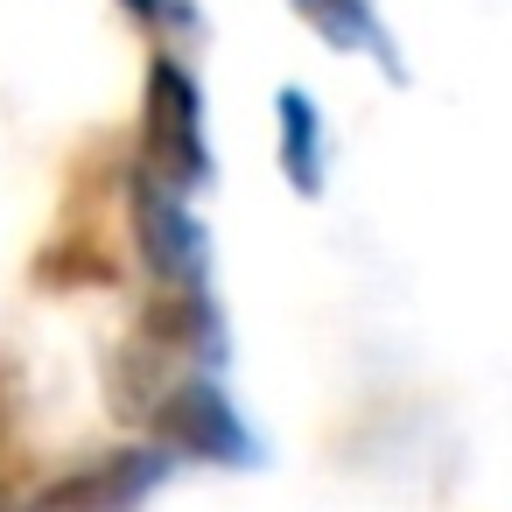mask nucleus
<instances>
[{"mask_svg": "<svg viewBox=\"0 0 512 512\" xmlns=\"http://www.w3.org/2000/svg\"><path fill=\"white\" fill-rule=\"evenodd\" d=\"M127 211H134L141 267H148L169 295H176V288H204V274H211V239H204L190 197L169 190L162 176H148V169L134 162V176H127Z\"/></svg>", "mask_w": 512, "mask_h": 512, "instance_id": "f03ea898", "label": "nucleus"}, {"mask_svg": "<svg viewBox=\"0 0 512 512\" xmlns=\"http://www.w3.org/2000/svg\"><path fill=\"white\" fill-rule=\"evenodd\" d=\"M148 414H155V428H162L176 449H190V456H204V463H253V435H246V421L232 414V400H225L211 379H183V386L169 379Z\"/></svg>", "mask_w": 512, "mask_h": 512, "instance_id": "7ed1b4c3", "label": "nucleus"}, {"mask_svg": "<svg viewBox=\"0 0 512 512\" xmlns=\"http://www.w3.org/2000/svg\"><path fill=\"white\" fill-rule=\"evenodd\" d=\"M0 512H8V505H0Z\"/></svg>", "mask_w": 512, "mask_h": 512, "instance_id": "6e6552de", "label": "nucleus"}, {"mask_svg": "<svg viewBox=\"0 0 512 512\" xmlns=\"http://www.w3.org/2000/svg\"><path fill=\"white\" fill-rule=\"evenodd\" d=\"M162 477H169V463H162L155 449H113V456H99V463H85V470L57 477V484L36 498V512H127V505L148 498Z\"/></svg>", "mask_w": 512, "mask_h": 512, "instance_id": "20e7f679", "label": "nucleus"}, {"mask_svg": "<svg viewBox=\"0 0 512 512\" xmlns=\"http://www.w3.org/2000/svg\"><path fill=\"white\" fill-rule=\"evenodd\" d=\"M274 127H281V176L302 197H323V113H316V99L302 85H281Z\"/></svg>", "mask_w": 512, "mask_h": 512, "instance_id": "39448f33", "label": "nucleus"}, {"mask_svg": "<svg viewBox=\"0 0 512 512\" xmlns=\"http://www.w3.org/2000/svg\"><path fill=\"white\" fill-rule=\"evenodd\" d=\"M288 8L330 43V50H372L379 57V71L386 78H400V57H393V43H386V29H379V15H372V0H288Z\"/></svg>", "mask_w": 512, "mask_h": 512, "instance_id": "423d86ee", "label": "nucleus"}, {"mask_svg": "<svg viewBox=\"0 0 512 512\" xmlns=\"http://www.w3.org/2000/svg\"><path fill=\"white\" fill-rule=\"evenodd\" d=\"M141 169L162 176L169 190H197L211 176V141H204V92L183 57L148 64V99H141Z\"/></svg>", "mask_w": 512, "mask_h": 512, "instance_id": "f257e3e1", "label": "nucleus"}, {"mask_svg": "<svg viewBox=\"0 0 512 512\" xmlns=\"http://www.w3.org/2000/svg\"><path fill=\"white\" fill-rule=\"evenodd\" d=\"M127 8H134L141 22H155V15H162V0H127Z\"/></svg>", "mask_w": 512, "mask_h": 512, "instance_id": "0eeeda50", "label": "nucleus"}]
</instances>
